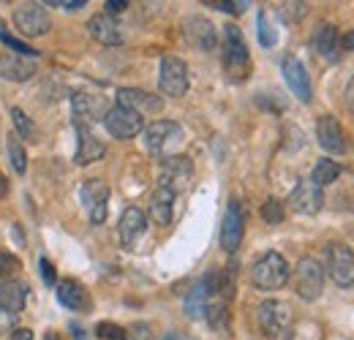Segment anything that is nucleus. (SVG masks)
Masks as SVG:
<instances>
[{
  "label": "nucleus",
  "instance_id": "obj_1",
  "mask_svg": "<svg viewBox=\"0 0 354 340\" xmlns=\"http://www.w3.org/2000/svg\"><path fill=\"white\" fill-rule=\"evenodd\" d=\"M223 68H226V77L234 82H243L251 71L248 44L243 39L240 28H234V25L223 28Z\"/></svg>",
  "mask_w": 354,
  "mask_h": 340
},
{
  "label": "nucleus",
  "instance_id": "obj_2",
  "mask_svg": "<svg viewBox=\"0 0 354 340\" xmlns=\"http://www.w3.org/2000/svg\"><path fill=\"white\" fill-rule=\"evenodd\" d=\"M251 281L259 292H275V289H283L286 281H289V264L286 258L275 251L259 256L251 267Z\"/></svg>",
  "mask_w": 354,
  "mask_h": 340
},
{
  "label": "nucleus",
  "instance_id": "obj_3",
  "mask_svg": "<svg viewBox=\"0 0 354 340\" xmlns=\"http://www.w3.org/2000/svg\"><path fill=\"white\" fill-rule=\"evenodd\" d=\"M322 289H324V267L313 256H303L295 267V292H297V297L313 302V299H319Z\"/></svg>",
  "mask_w": 354,
  "mask_h": 340
},
{
  "label": "nucleus",
  "instance_id": "obj_4",
  "mask_svg": "<svg viewBox=\"0 0 354 340\" xmlns=\"http://www.w3.org/2000/svg\"><path fill=\"white\" fill-rule=\"evenodd\" d=\"M191 77H188V66L185 60H180L175 55H167L161 60V74H158V87L161 93L172 95V98H183L188 93Z\"/></svg>",
  "mask_w": 354,
  "mask_h": 340
},
{
  "label": "nucleus",
  "instance_id": "obj_5",
  "mask_svg": "<svg viewBox=\"0 0 354 340\" xmlns=\"http://www.w3.org/2000/svg\"><path fill=\"white\" fill-rule=\"evenodd\" d=\"M327 272L341 289H354V254L341 243L327 245Z\"/></svg>",
  "mask_w": 354,
  "mask_h": 340
},
{
  "label": "nucleus",
  "instance_id": "obj_6",
  "mask_svg": "<svg viewBox=\"0 0 354 340\" xmlns=\"http://www.w3.org/2000/svg\"><path fill=\"white\" fill-rule=\"evenodd\" d=\"M257 319H259V330L265 332L267 338H281L286 332V327L292 324V310L281 299H267V302L259 305Z\"/></svg>",
  "mask_w": 354,
  "mask_h": 340
},
{
  "label": "nucleus",
  "instance_id": "obj_7",
  "mask_svg": "<svg viewBox=\"0 0 354 340\" xmlns=\"http://www.w3.org/2000/svg\"><path fill=\"white\" fill-rule=\"evenodd\" d=\"M14 25L19 28L22 36H44L52 28V19L41 8V3H22L17 11H14Z\"/></svg>",
  "mask_w": 354,
  "mask_h": 340
},
{
  "label": "nucleus",
  "instance_id": "obj_8",
  "mask_svg": "<svg viewBox=\"0 0 354 340\" xmlns=\"http://www.w3.org/2000/svg\"><path fill=\"white\" fill-rule=\"evenodd\" d=\"M180 139H183V128L172 120H156L145 128V144L153 155H164Z\"/></svg>",
  "mask_w": 354,
  "mask_h": 340
},
{
  "label": "nucleus",
  "instance_id": "obj_9",
  "mask_svg": "<svg viewBox=\"0 0 354 340\" xmlns=\"http://www.w3.org/2000/svg\"><path fill=\"white\" fill-rule=\"evenodd\" d=\"M183 36H185V41L191 44L194 49H199V52H213L218 46L216 25L207 17H188L183 22Z\"/></svg>",
  "mask_w": 354,
  "mask_h": 340
},
{
  "label": "nucleus",
  "instance_id": "obj_10",
  "mask_svg": "<svg viewBox=\"0 0 354 340\" xmlns=\"http://www.w3.org/2000/svg\"><path fill=\"white\" fill-rule=\"evenodd\" d=\"M194 177V164L188 155H167L161 161V188H169L172 193L183 191Z\"/></svg>",
  "mask_w": 354,
  "mask_h": 340
},
{
  "label": "nucleus",
  "instance_id": "obj_11",
  "mask_svg": "<svg viewBox=\"0 0 354 340\" xmlns=\"http://www.w3.org/2000/svg\"><path fill=\"white\" fill-rule=\"evenodd\" d=\"M104 126L115 139H133L145 128V123H142V115H136L126 106H109V112L104 117Z\"/></svg>",
  "mask_w": 354,
  "mask_h": 340
},
{
  "label": "nucleus",
  "instance_id": "obj_12",
  "mask_svg": "<svg viewBox=\"0 0 354 340\" xmlns=\"http://www.w3.org/2000/svg\"><path fill=\"white\" fill-rule=\"evenodd\" d=\"M281 71H283V79H286L289 90H292L303 104H308L310 95H313V85H310V77H308V71H306V66H303V60L295 57V55H286L283 63H281Z\"/></svg>",
  "mask_w": 354,
  "mask_h": 340
},
{
  "label": "nucleus",
  "instance_id": "obj_13",
  "mask_svg": "<svg viewBox=\"0 0 354 340\" xmlns=\"http://www.w3.org/2000/svg\"><path fill=\"white\" fill-rule=\"evenodd\" d=\"M289 205H292L295 213L316 215L322 210V205H324V191H322L316 182H310V180H300V182L295 185L292 196H289Z\"/></svg>",
  "mask_w": 354,
  "mask_h": 340
},
{
  "label": "nucleus",
  "instance_id": "obj_14",
  "mask_svg": "<svg viewBox=\"0 0 354 340\" xmlns=\"http://www.w3.org/2000/svg\"><path fill=\"white\" fill-rule=\"evenodd\" d=\"M71 106H74V120L82 126V123H95V120H104L106 112H109V104L104 95H95V93H77L71 98Z\"/></svg>",
  "mask_w": 354,
  "mask_h": 340
},
{
  "label": "nucleus",
  "instance_id": "obj_15",
  "mask_svg": "<svg viewBox=\"0 0 354 340\" xmlns=\"http://www.w3.org/2000/svg\"><path fill=\"white\" fill-rule=\"evenodd\" d=\"M243 232H245V223H243V210H240V202H229L226 215H223L221 223V245L226 254H234L243 243Z\"/></svg>",
  "mask_w": 354,
  "mask_h": 340
},
{
  "label": "nucleus",
  "instance_id": "obj_16",
  "mask_svg": "<svg viewBox=\"0 0 354 340\" xmlns=\"http://www.w3.org/2000/svg\"><path fill=\"white\" fill-rule=\"evenodd\" d=\"M106 202H109V185L104 180H88L82 185V205L95 226L104 223V218H106Z\"/></svg>",
  "mask_w": 354,
  "mask_h": 340
},
{
  "label": "nucleus",
  "instance_id": "obj_17",
  "mask_svg": "<svg viewBox=\"0 0 354 340\" xmlns=\"http://www.w3.org/2000/svg\"><path fill=\"white\" fill-rule=\"evenodd\" d=\"M118 106H126L136 115H145V112H161L164 101L156 93H147L139 87H123V90H118Z\"/></svg>",
  "mask_w": 354,
  "mask_h": 340
},
{
  "label": "nucleus",
  "instance_id": "obj_18",
  "mask_svg": "<svg viewBox=\"0 0 354 340\" xmlns=\"http://www.w3.org/2000/svg\"><path fill=\"white\" fill-rule=\"evenodd\" d=\"M88 30H90V36H93L98 44H104V46H118V44H123L120 25H118V22H115V17H109L106 11H104V14L90 17Z\"/></svg>",
  "mask_w": 354,
  "mask_h": 340
},
{
  "label": "nucleus",
  "instance_id": "obj_19",
  "mask_svg": "<svg viewBox=\"0 0 354 340\" xmlns=\"http://www.w3.org/2000/svg\"><path fill=\"white\" fill-rule=\"evenodd\" d=\"M316 139H319V144L327 153H344V147H346L344 128H341V123L335 117H330V115L319 117V123H316Z\"/></svg>",
  "mask_w": 354,
  "mask_h": 340
},
{
  "label": "nucleus",
  "instance_id": "obj_20",
  "mask_svg": "<svg viewBox=\"0 0 354 340\" xmlns=\"http://www.w3.org/2000/svg\"><path fill=\"white\" fill-rule=\"evenodd\" d=\"M213 289H216V275H207V278H202V281L188 292V297H185V313H188L191 319H202V316H205V310H207V305H210Z\"/></svg>",
  "mask_w": 354,
  "mask_h": 340
},
{
  "label": "nucleus",
  "instance_id": "obj_21",
  "mask_svg": "<svg viewBox=\"0 0 354 340\" xmlns=\"http://www.w3.org/2000/svg\"><path fill=\"white\" fill-rule=\"evenodd\" d=\"M145 229H147V215L142 213L139 207H129L126 213L120 215L118 232H120V243H123L126 248H133V243L145 234Z\"/></svg>",
  "mask_w": 354,
  "mask_h": 340
},
{
  "label": "nucleus",
  "instance_id": "obj_22",
  "mask_svg": "<svg viewBox=\"0 0 354 340\" xmlns=\"http://www.w3.org/2000/svg\"><path fill=\"white\" fill-rule=\"evenodd\" d=\"M36 74V66L22 57V55H14V52H6L0 55V77L3 79H11V82H25Z\"/></svg>",
  "mask_w": 354,
  "mask_h": 340
},
{
  "label": "nucleus",
  "instance_id": "obj_23",
  "mask_svg": "<svg viewBox=\"0 0 354 340\" xmlns=\"http://www.w3.org/2000/svg\"><path fill=\"white\" fill-rule=\"evenodd\" d=\"M313 49L324 57V60H338L341 57V36L335 30V25H319L313 33Z\"/></svg>",
  "mask_w": 354,
  "mask_h": 340
},
{
  "label": "nucleus",
  "instance_id": "obj_24",
  "mask_svg": "<svg viewBox=\"0 0 354 340\" xmlns=\"http://www.w3.org/2000/svg\"><path fill=\"white\" fill-rule=\"evenodd\" d=\"M57 299H60V305L68 308V310H82V313L90 310L88 292H85L77 281H71V278H66V281L57 283Z\"/></svg>",
  "mask_w": 354,
  "mask_h": 340
},
{
  "label": "nucleus",
  "instance_id": "obj_25",
  "mask_svg": "<svg viewBox=\"0 0 354 340\" xmlns=\"http://www.w3.org/2000/svg\"><path fill=\"white\" fill-rule=\"evenodd\" d=\"M25 297H28V286L22 281H3L0 283V310L19 316L25 308Z\"/></svg>",
  "mask_w": 354,
  "mask_h": 340
},
{
  "label": "nucleus",
  "instance_id": "obj_26",
  "mask_svg": "<svg viewBox=\"0 0 354 340\" xmlns=\"http://www.w3.org/2000/svg\"><path fill=\"white\" fill-rule=\"evenodd\" d=\"M172 213H175V193L169 188H158L150 196V218L158 226H169L172 223Z\"/></svg>",
  "mask_w": 354,
  "mask_h": 340
},
{
  "label": "nucleus",
  "instance_id": "obj_27",
  "mask_svg": "<svg viewBox=\"0 0 354 340\" xmlns=\"http://www.w3.org/2000/svg\"><path fill=\"white\" fill-rule=\"evenodd\" d=\"M104 153H106V147L90 133L85 128H80V147H77V155H74V161L80 164V167H88L93 161H101L104 158Z\"/></svg>",
  "mask_w": 354,
  "mask_h": 340
},
{
  "label": "nucleus",
  "instance_id": "obj_28",
  "mask_svg": "<svg viewBox=\"0 0 354 340\" xmlns=\"http://www.w3.org/2000/svg\"><path fill=\"white\" fill-rule=\"evenodd\" d=\"M338 177H341V167H338L335 161H330V158L316 161V167H313V171H310V182H316L319 188H324V185L335 182Z\"/></svg>",
  "mask_w": 354,
  "mask_h": 340
},
{
  "label": "nucleus",
  "instance_id": "obj_29",
  "mask_svg": "<svg viewBox=\"0 0 354 340\" xmlns=\"http://www.w3.org/2000/svg\"><path fill=\"white\" fill-rule=\"evenodd\" d=\"M11 120H14V128H17V136H22V139H28V142H36V126H33V120L19 109V106H14L11 109Z\"/></svg>",
  "mask_w": 354,
  "mask_h": 340
},
{
  "label": "nucleus",
  "instance_id": "obj_30",
  "mask_svg": "<svg viewBox=\"0 0 354 340\" xmlns=\"http://www.w3.org/2000/svg\"><path fill=\"white\" fill-rule=\"evenodd\" d=\"M283 215H286L283 202L275 199V196H270L265 205H262V218H265V223H270V226H278V223L283 220Z\"/></svg>",
  "mask_w": 354,
  "mask_h": 340
},
{
  "label": "nucleus",
  "instance_id": "obj_31",
  "mask_svg": "<svg viewBox=\"0 0 354 340\" xmlns=\"http://www.w3.org/2000/svg\"><path fill=\"white\" fill-rule=\"evenodd\" d=\"M257 33H259V44L265 49L275 46V41H278V36H275V30H272V25H270L265 11H259V17H257Z\"/></svg>",
  "mask_w": 354,
  "mask_h": 340
},
{
  "label": "nucleus",
  "instance_id": "obj_32",
  "mask_svg": "<svg viewBox=\"0 0 354 340\" xmlns=\"http://www.w3.org/2000/svg\"><path fill=\"white\" fill-rule=\"evenodd\" d=\"M95 335L101 340H126V330L123 327H118V324H112V321H101L98 327H95Z\"/></svg>",
  "mask_w": 354,
  "mask_h": 340
},
{
  "label": "nucleus",
  "instance_id": "obj_33",
  "mask_svg": "<svg viewBox=\"0 0 354 340\" xmlns=\"http://www.w3.org/2000/svg\"><path fill=\"white\" fill-rule=\"evenodd\" d=\"M8 161H11L14 171H19V174L28 169V155H25V150H22L19 142H11L8 144Z\"/></svg>",
  "mask_w": 354,
  "mask_h": 340
},
{
  "label": "nucleus",
  "instance_id": "obj_34",
  "mask_svg": "<svg viewBox=\"0 0 354 340\" xmlns=\"http://www.w3.org/2000/svg\"><path fill=\"white\" fill-rule=\"evenodd\" d=\"M0 41L6 44V46H11V49H14V55H33V57H36V55H39V52H36V49H30V46H28V44L17 41V39H14V36H8V33H6V30H0Z\"/></svg>",
  "mask_w": 354,
  "mask_h": 340
},
{
  "label": "nucleus",
  "instance_id": "obj_35",
  "mask_svg": "<svg viewBox=\"0 0 354 340\" xmlns=\"http://www.w3.org/2000/svg\"><path fill=\"white\" fill-rule=\"evenodd\" d=\"M19 267V261H17V256L6 254V251H0V281H8L11 278V272Z\"/></svg>",
  "mask_w": 354,
  "mask_h": 340
},
{
  "label": "nucleus",
  "instance_id": "obj_36",
  "mask_svg": "<svg viewBox=\"0 0 354 340\" xmlns=\"http://www.w3.org/2000/svg\"><path fill=\"white\" fill-rule=\"evenodd\" d=\"M213 6H216V8H221V11H229V14H243V11L248 8V3H245V0H237V3H234V0H216Z\"/></svg>",
  "mask_w": 354,
  "mask_h": 340
},
{
  "label": "nucleus",
  "instance_id": "obj_37",
  "mask_svg": "<svg viewBox=\"0 0 354 340\" xmlns=\"http://www.w3.org/2000/svg\"><path fill=\"white\" fill-rule=\"evenodd\" d=\"M14 330H17V316L0 310V335H11Z\"/></svg>",
  "mask_w": 354,
  "mask_h": 340
},
{
  "label": "nucleus",
  "instance_id": "obj_38",
  "mask_svg": "<svg viewBox=\"0 0 354 340\" xmlns=\"http://www.w3.org/2000/svg\"><path fill=\"white\" fill-rule=\"evenodd\" d=\"M39 270H41V278H44L46 286H55V267L49 264V258H41V261H39Z\"/></svg>",
  "mask_w": 354,
  "mask_h": 340
},
{
  "label": "nucleus",
  "instance_id": "obj_39",
  "mask_svg": "<svg viewBox=\"0 0 354 340\" xmlns=\"http://www.w3.org/2000/svg\"><path fill=\"white\" fill-rule=\"evenodd\" d=\"M44 6H60V8H66V11H77V8L85 6V0H46Z\"/></svg>",
  "mask_w": 354,
  "mask_h": 340
},
{
  "label": "nucleus",
  "instance_id": "obj_40",
  "mask_svg": "<svg viewBox=\"0 0 354 340\" xmlns=\"http://www.w3.org/2000/svg\"><path fill=\"white\" fill-rule=\"evenodd\" d=\"M129 8V3L126 0H106V14L112 17V14H120V11H126Z\"/></svg>",
  "mask_w": 354,
  "mask_h": 340
},
{
  "label": "nucleus",
  "instance_id": "obj_41",
  "mask_svg": "<svg viewBox=\"0 0 354 340\" xmlns=\"http://www.w3.org/2000/svg\"><path fill=\"white\" fill-rule=\"evenodd\" d=\"M344 104H346V109H349V112H354V77L349 79L346 90H344Z\"/></svg>",
  "mask_w": 354,
  "mask_h": 340
},
{
  "label": "nucleus",
  "instance_id": "obj_42",
  "mask_svg": "<svg viewBox=\"0 0 354 340\" xmlns=\"http://www.w3.org/2000/svg\"><path fill=\"white\" fill-rule=\"evenodd\" d=\"M11 340H33V332H30V330H22V327H17V330L11 332Z\"/></svg>",
  "mask_w": 354,
  "mask_h": 340
},
{
  "label": "nucleus",
  "instance_id": "obj_43",
  "mask_svg": "<svg viewBox=\"0 0 354 340\" xmlns=\"http://www.w3.org/2000/svg\"><path fill=\"white\" fill-rule=\"evenodd\" d=\"M341 49H346V52H354V30H349V33L341 39Z\"/></svg>",
  "mask_w": 354,
  "mask_h": 340
},
{
  "label": "nucleus",
  "instance_id": "obj_44",
  "mask_svg": "<svg viewBox=\"0 0 354 340\" xmlns=\"http://www.w3.org/2000/svg\"><path fill=\"white\" fill-rule=\"evenodd\" d=\"M8 193V182H6V177L0 174V196H6Z\"/></svg>",
  "mask_w": 354,
  "mask_h": 340
},
{
  "label": "nucleus",
  "instance_id": "obj_45",
  "mask_svg": "<svg viewBox=\"0 0 354 340\" xmlns=\"http://www.w3.org/2000/svg\"><path fill=\"white\" fill-rule=\"evenodd\" d=\"M46 340H60L57 335H46Z\"/></svg>",
  "mask_w": 354,
  "mask_h": 340
}]
</instances>
